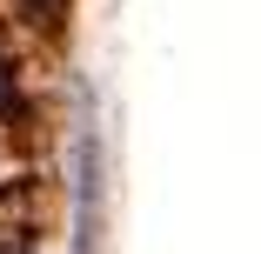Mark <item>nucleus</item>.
Segmentation results:
<instances>
[{"label": "nucleus", "mask_w": 261, "mask_h": 254, "mask_svg": "<svg viewBox=\"0 0 261 254\" xmlns=\"http://www.w3.org/2000/svg\"><path fill=\"white\" fill-rule=\"evenodd\" d=\"M40 7H54V0H40Z\"/></svg>", "instance_id": "obj_1"}]
</instances>
